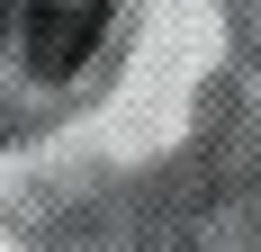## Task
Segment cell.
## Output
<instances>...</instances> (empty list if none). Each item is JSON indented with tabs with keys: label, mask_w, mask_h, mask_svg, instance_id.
Listing matches in <instances>:
<instances>
[{
	"label": "cell",
	"mask_w": 261,
	"mask_h": 252,
	"mask_svg": "<svg viewBox=\"0 0 261 252\" xmlns=\"http://www.w3.org/2000/svg\"><path fill=\"white\" fill-rule=\"evenodd\" d=\"M27 63H36V72L45 81H63L81 63V54L99 45V27H108V0H27Z\"/></svg>",
	"instance_id": "6da1fadb"
}]
</instances>
